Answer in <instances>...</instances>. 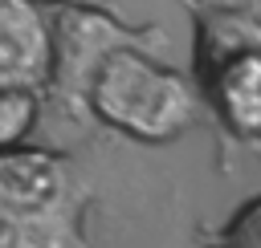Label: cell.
Returning <instances> with one entry per match:
<instances>
[{"mask_svg":"<svg viewBox=\"0 0 261 248\" xmlns=\"http://www.w3.org/2000/svg\"><path fill=\"white\" fill-rule=\"evenodd\" d=\"M86 106L118 134L139 142H171L196 122V89L171 65H159L139 45L114 49L86 85Z\"/></svg>","mask_w":261,"mask_h":248,"instance_id":"cell-1","label":"cell"},{"mask_svg":"<svg viewBox=\"0 0 261 248\" xmlns=\"http://www.w3.org/2000/svg\"><path fill=\"white\" fill-rule=\"evenodd\" d=\"M82 187L53 150H0V211H82Z\"/></svg>","mask_w":261,"mask_h":248,"instance_id":"cell-2","label":"cell"},{"mask_svg":"<svg viewBox=\"0 0 261 248\" xmlns=\"http://www.w3.org/2000/svg\"><path fill=\"white\" fill-rule=\"evenodd\" d=\"M122 45H139L130 28L98 8H61L53 16V81H65L86 98L94 69Z\"/></svg>","mask_w":261,"mask_h":248,"instance_id":"cell-3","label":"cell"},{"mask_svg":"<svg viewBox=\"0 0 261 248\" xmlns=\"http://www.w3.org/2000/svg\"><path fill=\"white\" fill-rule=\"evenodd\" d=\"M53 81V16L41 0H0V85L45 89Z\"/></svg>","mask_w":261,"mask_h":248,"instance_id":"cell-4","label":"cell"},{"mask_svg":"<svg viewBox=\"0 0 261 248\" xmlns=\"http://www.w3.org/2000/svg\"><path fill=\"white\" fill-rule=\"evenodd\" d=\"M208 98L224 126L241 138H261V49L232 57L208 81Z\"/></svg>","mask_w":261,"mask_h":248,"instance_id":"cell-5","label":"cell"},{"mask_svg":"<svg viewBox=\"0 0 261 248\" xmlns=\"http://www.w3.org/2000/svg\"><path fill=\"white\" fill-rule=\"evenodd\" d=\"M261 49V20L245 8H200L196 12V69L208 81L220 65Z\"/></svg>","mask_w":261,"mask_h":248,"instance_id":"cell-6","label":"cell"},{"mask_svg":"<svg viewBox=\"0 0 261 248\" xmlns=\"http://www.w3.org/2000/svg\"><path fill=\"white\" fill-rule=\"evenodd\" d=\"M0 248H90L77 211H0Z\"/></svg>","mask_w":261,"mask_h":248,"instance_id":"cell-7","label":"cell"},{"mask_svg":"<svg viewBox=\"0 0 261 248\" xmlns=\"http://www.w3.org/2000/svg\"><path fill=\"white\" fill-rule=\"evenodd\" d=\"M41 118V98L37 89H16V85H0V150L24 146V138L33 134Z\"/></svg>","mask_w":261,"mask_h":248,"instance_id":"cell-8","label":"cell"},{"mask_svg":"<svg viewBox=\"0 0 261 248\" xmlns=\"http://www.w3.org/2000/svg\"><path fill=\"white\" fill-rule=\"evenodd\" d=\"M224 248H261V199H249L224 228Z\"/></svg>","mask_w":261,"mask_h":248,"instance_id":"cell-9","label":"cell"}]
</instances>
